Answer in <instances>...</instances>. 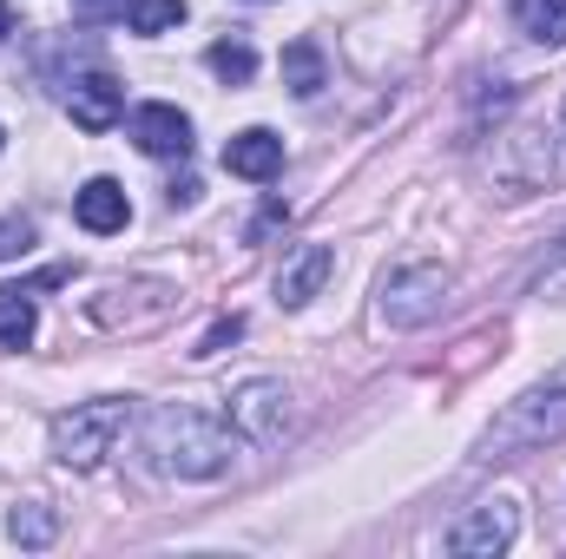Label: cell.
I'll return each instance as SVG.
<instances>
[{
  "mask_svg": "<svg viewBox=\"0 0 566 559\" xmlns=\"http://www.w3.org/2000/svg\"><path fill=\"white\" fill-rule=\"evenodd\" d=\"M283 86H290L296 99H316V93H323V46H316V40H290V46H283Z\"/></svg>",
  "mask_w": 566,
  "mask_h": 559,
  "instance_id": "obj_13",
  "label": "cell"
},
{
  "mask_svg": "<svg viewBox=\"0 0 566 559\" xmlns=\"http://www.w3.org/2000/svg\"><path fill=\"white\" fill-rule=\"evenodd\" d=\"M113 7L126 13V0H80V13H86V20H99V13H113Z\"/></svg>",
  "mask_w": 566,
  "mask_h": 559,
  "instance_id": "obj_23",
  "label": "cell"
},
{
  "mask_svg": "<svg viewBox=\"0 0 566 559\" xmlns=\"http://www.w3.org/2000/svg\"><path fill=\"white\" fill-rule=\"evenodd\" d=\"M205 66H211L224 86H251V80H258V46L231 33V40H218V46L205 53Z\"/></svg>",
  "mask_w": 566,
  "mask_h": 559,
  "instance_id": "obj_16",
  "label": "cell"
},
{
  "mask_svg": "<svg viewBox=\"0 0 566 559\" xmlns=\"http://www.w3.org/2000/svg\"><path fill=\"white\" fill-rule=\"evenodd\" d=\"M329 277H336V251H329V244H303V251L277 271V303L283 309H303L310 296H323Z\"/></svg>",
  "mask_w": 566,
  "mask_h": 559,
  "instance_id": "obj_11",
  "label": "cell"
},
{
  "mask_svg": "<svg viewBox=\"0 0 566 559\" xmlns=\"http://www.w3.org/2000/svg\"><path fill=\"white\" fill-rule=\"evenodd\" d=\"M66 113H73V126L106 133V126H119V113H126V86H119L113 73H80V80H66Z\"/></svg>",
  "mask_w": 566,
  "mask_h": 559,
  "instance_id": "obj_8",
  "label": "cell"
},
{
  "mask_svg": "<svg viewBox=\"0 0 566 559\" xmlns=\"http://www.w3.org/2000/svg\"><path fill=\"white\" fill-rule=\"evenodd\" d=\"M73 218H80V231H93V238H113V231H126V224H133L126 184H113V178H93V184H80V191H73Z\"/></svg>",
  "mask_w": 566,
  "mask_h": 559,
  "instance_id": "obj_10",
  "label": "cell"
},
{
  "mask_svg": "<svg viewBox=\"0 0 566 559\" xmlns=\"http://www.w3.org/2000/svg\"><path fill=\"white\" fill-rule=\"evenodd\" d=\"M224 171H231V178H251V184L277 178V171H283V139L271 133V126L238 133V139L224 145Z\"/></svg>",
  "mask_w": 566,
  "mask_h": 559,
  "instance_id": "obj_12",
  "label": "cell"
},
{
  "mask_svg": "<svg viewBox=\"0 0 566 559\" xmlns=\"http://www.w3.org/2000/svg\"><path fill=\"white\" fill-rule=\"evenodd\" d=\"M139 447L151 454V467L158 474H171V481H218L231 461H238V428L224 415H211V409H191V402H165V409H151L145 415V434Z\"/></svg>",
  "mask_w": 566,
  "mask_h": 559,
  "instance_id": "obj_1",
  "label": "cell"
},
{
  "mask_svg": "<svg viewBox=\"0 0 566 559\" xmlns=\"http://www.w3.org/2000/svg\"><path fill=\"white\" fill-rule=\"evenodd\" d=\"M224 421L238 428V441H244V447H277L283 428H290V389H283L277 376H251V382H238V389H231Z\"/></svg>",
  "mask_w": 566,
  "mask_h": 559,
  "instance_id": "obj_5",
  "label": "cell"
},
{
  "mask_svg": "<svg viewBox=\"0 0 566 559\" xmlns=\"http://www.w3.org/2000/svg\"><path fill=\"white\" fill-rule=\"evenodd\" d=\"M126 20L133 33H171L185 27V0H126Z\"/></svg>",
  "mask_w": 566,
  "mask_h": 559,
  "instance_id": "obj_18",
  "label": "cell"
},
{
  "mask_svg": "<svg viewBox=\"0 0 566 559\" xmlns=\"http://www.w3.org/2000/svg\"><path fill=\"white\" fill-rule=\"evenodd\" d=\"M126 428H133V402H119V395H106V402H80V409L53 415V461L73 467V474H93V467L119 447Z\"/></svg>",
  "mask_w": 566,
  "mask_h": 559,
  "instance_id": "obj_3",
  "label": "cell"
},
{
  "mask_svg": "<svg viewBox=\"0 0 566 559\" xmlns=\"http://www.w3.org/2000/svg\"><path fill=\"white\" fill-rule=\"evenodd\" d=\"M27 251H33V224L27 218H0V264H13Z\"/></svg>",
  "mask_w": 566,
  "mask_h": 559,
  "instance_id": "obj_19",
  "label": "cell"
},
{
  "mask_svg": "<svg viewBox=\"0 0 566 559\" xmlns=\"http://www.w3.org/2000/svg\"><path fill=\"white\" fill-rule=\"evenodd\" d=\"M514 27L534 46H560L566 40V0H514Z\"/></svg>",
  "mask_w": 566,
  "mask_h": 559,
  "instance_id": "obj_14",
  "label": "cell"
},
{
  "mask_svg": "<svg viewBox=\"0 0 566 559\" xmlns=\"http://www.w3.org/2000/svg\"><path fill=\"white\" fill-rule=\"evenodd\" d=\"M521 540V500L514 494H494V500H474L461 520H454V534H448V553L461 559H494L507 553Z\"/></svg>",
  "mask_w": 566,
  "mask_h": 559,
  "instance_id": "obj_6",
  "label": "cell"
},
{
  "mask_svg": "<svg viewBox=\"0 0 566 559\" xmlns=\"http://www.w3.org/2000/svg\"><path fill=\"white\" fill-rule=\"evenodd\" d=\"M448 264H434V257H409V264H396L382 289H376V316L389 323V329H422L441 316V303H448Z\"/></svg>",
  "mask_w": 566,
  "mask_h": 559,
  "instance_id": "obj_4",
  "label": "cell"
},
{
  "mask_svg": "<svg viewBox=\"0 0 566 559\" xmlns=\"http://www.w3.org/2000/svg\"><path fill=\"white\" fill-rule=\"evenodd\" d=\"M171 309H178V289H171V283H106L86 316H93L99 329H151V323H165Z\"/></svg>",
  "mask_w": 566,
  "mask_h": 559,
  "instance_id": "obj_7",
  "label": "cell"
},
{
  "mask_svg": "<svg viewBox=\"0 0 566 559\" xmlns=\"http://www.w3.org/2000/svg\"><path fill=\"white\" fill-rule=\"evenodd\" d=\"M165 198H171V204H191V198H198V178H178V184H171Z\"/></svg>",
  "mask_w": 566,
  "mask_h": 559,
  "instance_id": "obj_22",
  "label": "cell"
},
{
  "mask_svg": "<svg viewBox=\"0 0 566 559\" xmlns=\"http://www.w3.org/2000/svg\"><path fill=\"white\" fill-rule=\"evenodd\" d=\"M126 133H133V145H139L145 158H185V151H191V119H185L178 106H165V99L139 106V113L126 119Z\"/></svg>",
  "mask_w": 566,
  "mask_h": 559,
  "instance_id": "obj_9",
  "label": "cell"
},
{
  "mask_svg": "<svg viewBox=\"0 0 566 559\" xmlns=\"http://www.w3.org/2000/svg\"><path fill=\"white\" fill-rule=\"evenodd\" d=\"M238 336H244V316H218V323L198 336V349H191V356H218V349H224V342H238Z\"/></svg>",
  "mask_w": 566,
  "mask_h": 559,
  "instance_id": "obj_20",
  "label": "cell"
},
{
  "mask_svg": "<svg viewBox=\"0 0 566 559\" xmlns=\"http://www.w3.org/2000/svg\"><path fill=\"white\" fill-rule=\"evenodd\" d=\"M7 540H13V547H53V540H60V514L27 500V507L7 514Z\"/></svg>",
  "mask_w": 566,
  "mask_h": 559,
  "instance_id": "obj_17",
  "label": "cell"
},
{
  "mask_svg": "<svg viewBox=\"0 0 566 559\" xmlns=\"http://www.w3.org/2000/svg\"><path fill=\"white\" fill-rule=\"evenodd\" d=\"M560 434H566V369H554L547 382H534L521 402L501 409V421H494L488 441H481V454H488V461H514V454L547 447V441H560Z\"/></svg>",
  "mask_w": 566,
  "mask_h": 559,
  "instance_id": "obj_2",
  "label": "cell"
},
{
  "mask_svg": "<svg viewBox=\"0 0 566 559\" xmlns=\"http://www.w3.org/2000/svg\"><path fill=\"white\" fill-rule=\"evenodd\" d=\"M277 224H290V204H283V198H264V211L251 218V231H244V244H264V238H271Z\"/></svg>",
  "mask_w": 566,
  "mask_h": 559,
  "instance_id": "obj_21",
  "label": "cell"
},
{
  "mask_svg": "<svg viewBox=\"0 0 566 559\" xmlns=\"http://www.w3.org/2000/svg\"><path fill=\"white\" fill-rule=\"evenodd\" d=\"M7 40H13V7L0 0V46H7Z\"/></svg>",
  "mask_w": 566,
  "mask_h": 559,
  "instance_id": "obj_24",
  "label": "cell"
},
{
  "mask_svg": "<svg viewBox=\"0 0 566 559\" xmlns=\"http://www.w3.org/2000/svg\"><path fill=\"white\" fill-rule=\"evenodd\" d=\"M33 329H40V303H33V289H0V342H7V349H27Z\"/></svg>",
  "mask_w": 566,
  "mask_h": 559,
  "instance_id": "obj_15",
  "label": "cell"
}]
</instances>
